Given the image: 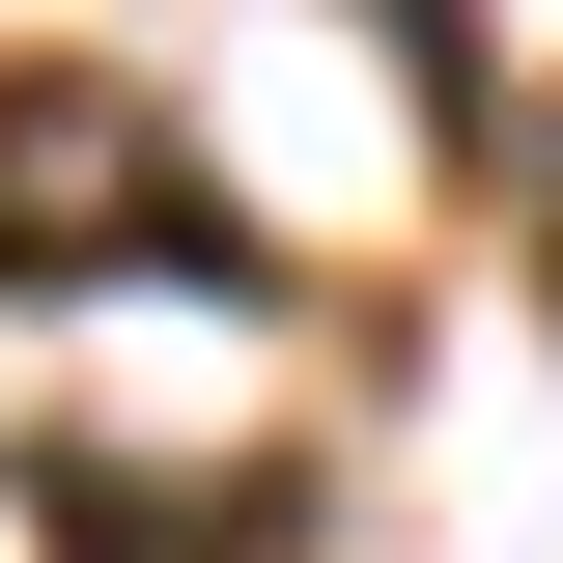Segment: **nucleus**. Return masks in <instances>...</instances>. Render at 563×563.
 Instances as JSON below:
<instances>
[{
    "label": "nucleus",
    "mask_w": 563,
    "mask_h": 563,
    "mask_svg": "<svg viewBox=\"0 0 563 563\" xmlns=\"http://www.w3.org/2000/svg\"><path fill=\"white\" fill-rule=\"evenodd\" d=\"M57 282H169V310H225V282H254V198L198 169V113L29 57V85H0V310H57Z\"/></svg>",
    "instance_id": "1"
},
{
    "label": "nucleus",
    "mask_w": 563,
    "mask_h": 563,
    "mask_svg": "<svg viewBox=\"0 0 563 563\" xmlns=\"http://www.w3.org/2000/svg\"><path fill=\"white\" fill-rule=\"evenodd\" d=\"M536 282H563V113H536Z\"/></svg>",
    "instance_id": "3"
},
{
    "label": "nucleus",
    "mask_w": 563,
    "mask_h": 563,
    "mask_svg": "<svg viewBox=\"0 0 563 563\" xmlns=\"http://www.w3.org/2000/svg\"><path fill=\"white\" fill-rule=\"evenodd\" d=\"M366 29H395V85H422V113L479 141V0H366Z\"/></svg>",
    "instance_id": "2"
}]
</instances>
